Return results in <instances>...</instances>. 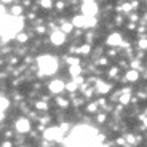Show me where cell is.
Segmentation results:
<instances>
[{
	"label": "cell",
	"mask_w": 147,
	"mask_h": 147,
	"mask_svg": "<svg viewBox=\"0 0 147 147\" xmlns=\"http://www.w3.org/2000/svg\"><path fill=\"white\" fill-rule=\"evenodd\" d=\"M37 64H38V69H40V75H53L58 69V59L50 55L38 56Z\"/></svg>",
	"instance_id": "6da1fadb"
},
{
	"label": "cell",
	"mask_w": 147,
	"mask_h": 147,
	"mask_svg": "<svg viewBox=\"0 0 147 147\" xmlns=\"http://www.w3.org/2000/svg\"><path fill=\"white\" fill-rule=\"evenodd\" d=\"M43 138L47 141H63L64 133L59 129V126H50L43 131Z\"/></svg>",
	"instance_id": "7a4b0ae2"
},
{
	"label": "cell",
	"mask_w": 147,
	"mask_h": 147,
	"mask_svg": "<svg viewBox=\"0 0 147 147\" xmlns=\"http://www.w3.org/2000/svg\"><path fill=\"white\" fill-rule=\"evenodd\" d=\"M98 3L94 2H83L82 3V13H83L85 18H96V13H98Z\"/></svg>",
	"instance_id": "3957f363"
},
{
	"label": "cell",
	"mask_w": 147,
	"mask_h": 147,
	"mask_svg": "<svg viewBox=\"0 0 147 147\" xmlns=\"http://www.w3.org/2000/svg\"><path fill=\"white\" fill-rule=\"evenodd\" d=\"M30 121H29V118H26V117H21V118H18V120L15 121V129L18 133H29L30 131Z\"/></svg>",
	"instance_id": "277c9868"
},
{
	"label": "cell",
	"mask_w": 147,
	"mask_h": 147,
	"mask_svg": "<svg viewBox=\"0 0 147 147\" xmlns=\"http://www.w3.org/2000/svg\"><path fill=\"white\" fill-rule=\"evenodd\" d=\"M48 90H50V93H53V94H59L61 91H64L66 90V83H64L63 80H51L50 82V85H48Z\"/></svg>",
	"instance_id": "5b68a950"
},
{
	"label": "cell",
	"mask_w": 147,
	"mask_h": 147,
	"mask_svg": "<svg viewBox=\"0 0 147 147\" xmlns=\"http://www.w3.org/2000/svg\"><path fill=\"white\" fill-rule=\"evenodd\" d=\"M50 40H51L53 45L59 47V45H63L64 42H66V35H64V34L61 32L59 29H56V30H53V32H51V35H50Z\"/></svg>",
	"instance_id": "8992f818"
},
{
	"label": "cell",
	"mask_w": 147,
	"mask_h": 147,
	"mask_svg": "<svg viewBox=\"0 0 147 147\" xmlns=\"http://www.w3.org/2000/svg\"><path fill=\"white\" fill-rule=\"evenodd\" d=\"M121 42H123V35L118 34V32H112L107 37V45H109V47H120Z\"/></svg>",
	"instance_id": "52a82bcc"
},
{
	"label": "cell",
	"mask_w": 147,
	"mask_h": 147,
	"mask_svg": "<svg viewBox=\"0 0 147 147\" xmlns=\"http://www.w3.org/2000/svg\"><path fill=\"white\" fill-rule=\"evenodd\" d=\"M110 88H112V85H110V83H106V82H98L94 90L98 93H101V94H106V93L110 91Z\"/></svg>",
	"instance_id": "ba28073f"
},
{
	"label": "cell",
	"mask_w": 147,
	"mask_h": 147,
	"mask_svg": "<svg viewBox=\"0 0 147 147\" xmlns=\"http://www.w3.org/2000/svg\"><path fill=\"white\" fill-rule=\"evenodd\" d=\"M74 27H77V29H83L85 27V16L83 15H78V16H74L72 21H70Z\"/></svg>",
	"instance_id": "9c48e42d"
},
{
	"label": "cell",
	"mask_w": 147,
	"mask_h": 147,
	"mask_svg": "<svg viewBox=\"0 0 147 147\" xmlns=\"http://www.w3.org/2000/svg\"><path fill=\"white\" fill-rule=\"evenodd\" d=\"M138 78H139V72H138V70H133V69L126 70V74H125L126 82H136Z\"/></svg>",
	"instance_id": "30bf717a"
},
{
	"label": "cell",
	"mask_w": 147,
	"mask_h": 147,
	"mask_svg": "<svg viewBox=\"0 0 147 147\" xmlns=\"http://www.w3.org/2000/svg\"><path fill=\"white\" fill-rule=\"evenodd\" d=\"M69 72H70V75H72L74 78H77L78 75L82 74V66H70Z\"/></svg>",
	"instance_id": "8fae6325"
},
{
	"label": "cell",
	"mask_w": 147,
	"mask_h": 147,
	"mask_svg": "<svg viewBox=\"0 0 147 147\" xmlns=\"http://www.w3.org/2000/svg\"><path fill=\"white\" fill-rule=\"evenodd\" d=\"M72 29H74V26L70 24V22H63V24H61V29H59V30H61L64 35H66V34L72 32Z\"/></svg>",
	"instance_id": "7c38bea8"
},
{
	"label": "cell",
	"mask_w": 147,
	"mask_h": 147,
	"mask_svg": "<svg viewBox=\"0 0 147 147\" xmlns=\"http://www.w3.org/2000/svg\"><path fill=\"white\" fill-rule=\"evenodd\" d=\"M75 51H77L78 55H88V53L91 51V47H90V43H85V45H82L78 50H75Z\"/></svg>",
	"instance_id": "4fadbf2b"
},
{
	"label": "cell",
	"mask_w": 147,
	"mask_h": 147,
	"mask_svg": "<svg viewBox=\"0 0 147 147\" xmlns=\"http://www.w3.org/2000/svg\"><path fill=\"white\" fill-rule=\"evenodd\" d=\"M66 61H67V64H70V66H80V59H78L77 56H67Z\"/></svg>",
	"instance_id": "5bb4252c"
},
{
	"label": "cell",
	"mask_w": 147,
	"mask_h": 147,
	"mask_svg": "<svg viewBox=\"0 0 147 147\" xmlns=\"http://www.w3.org/2000/svg\"><path fill=\"white\" fill-rule=\"evenodd\" d=\"M131 98H133L131 94H121V93H120V98H118V101H120L121 106H125V104H128L129 101H131Z\"/></svg>",
	"instance_id": "9a60e30c"
},
{
	"label": "cell",
	"mask_w": 147,
	"mask_h": 147,
	"mask_svg": "<svg viewBox=\"0 0 147 147\" xmlns=\"http://www.w3.org/2000/svg\"><path fill=\"white\" fill-rule=\"evenodd\" d=\"M98 19L96 18H85V27H94Z\"/></svg>",
	"instance_id": "2e32d148"
},
{
	"label": "cell",
	"mask_w": 147,
	"mask_h": 147,
	"mask_svg": "<svg viewBox=\"0 0 147 147\" xmlns=\"http://www.w3.org/2000/svg\"><path fill=\"white\" fill-rule=\"evenodd\" d=\"M8 106H10V101L5 99V98H0V112H3Z\"/></svg>",
	"instance_id": "e0dca14e"
},
{
	"label": "cell",
	"mask_w": 147,
	"mask_h": 147,
	"mask_svg": "<svg viewBox=\"0 0 147 147\" xmlns=\"http://www.w3.org/2000/svg\"><path fill=\"white\" fill-rule=\"evenodd\" d=\"M78 85L75 83V82H69V83H66V90L67 91H77Z\"/></svg>",
	"instance_id": "ac0fdd59"
},
{
	"label": "cell",
	"mask_w": 147,
	"mask_h": 147,
	"mask_svg": "<svg viewBox=\"0 0 147 147\" xmlns=\"http://www.w3.org/2000/svg\"><path fill=\"white\" fill-rule=\"evenodd\" d=\"M16 38H18V42L24 43V42H27V40H29V35H27V34H24V32H19L18 35H16Z\"/></svg>",
	"instance_id": "d6986e66"
},
{
	"label": "cell",
	"mask_w": 147,
	"mask_h": 147,
	"mask_svg": "<svg viewBox=\"0 0 147 147\" xmlns=\"http://www.w3.org/2000/svg\"><path fill=\"white\" fill-rule=\"evenodd\" d=\"M56 104H58V106H61V107H67V106H69V99L58 98V99H56Z\"/></svg>",
	"instance_id": "ffe728a7"
},
{
	"label": "cell",
	"mask_w": 147,
	"mask_h": 147,
	"mask_svg": "<svg viewBox=\"0 0 147 147\" xmlns=\"http://www.w3.org/2000/svg\"><path fill=\"white\" fill-rule=\"evenodd\" d=\"M53 5H55V3H53V2H50V0H45V2L42 0V2H40V7H42V8H47V10L53 8Z\"/></svg>",
	"instance_id": "44dd1931"
},
{
	"label": "cell",
	"mask_w": 147,
	"mask_h": 147,
	"mask_svg": "<svg viewBox=\"0 0 147 147\" xmlns=\"http://www.w3.org/2000/svg\"><path fill=\"white\" fill-rule=\"evenodd\" d=\"M11 13H13V16H15V18H18V16L22 13V8L19 7V5H18V7H13V8H11Z\"/></svg>",
	"instance_id": "7402d4cb"
},
{
	"label": "cell",
	"mask_w": 147,
	"mask_h": 147,
	"mask_svg": "<svg viewBox=\"0 0 147 147\" xmlns=\"http://www.w3.org/2000/svg\"><path fill=\"white\" fill-rule=\"evenodd\" d=\"M86 110H88L90 114H96V112H98V104H96V102H91V104L88 106V109H86Z\"/></svg>",
	"instance_id": "603a6c76"
},
{
	"label": "cell",
	"mask_w": 147,
	"mask_h": 147,
	"mask_svg": "<svg viewBox=\"0 0 147 147\" xmlns=\"http://www.w3.org/2000/svg\"><path fill=\"white\" fill-rule=\"evenodd\" d=\"M37 109L38 110H48V104L45 102V101H38V102H37Z\"/></svg>",
	"instance_id": "cb8c5ba5"
},
{
	"label": "cell",
	"mask_w": 147,
	"mask_h": 147,
	"mask_svg": "<svg viewBox=\"0 0 147 147\" xmlns=\"http://www.w3.org/2000/svg\"><path fill=\"white\" fill-rule=\"evenodd\" d=\"M117 74H118V67H112V69L109 70V77L114 78V77H117Z\"/></svg>",
	"instance_id": "d4e9b609"
},
{
	"label": "cell",
	"mask_w": 147,
	"mask_h": 147,
	"mask_svg": "<svg viewBox=\"0 0 147 147\" xmlns=\"http://www.w3.org/2000/svg\"><path fill=\"white\" fill-rule=\"evenodd\" d=\"M98 64H101V66H106V64H109V59H107V58H101L99 61H98Z\"/></svg>",
	"instance_id": "484cf974"
},
{
	"label": "cell",
	"mask_w": 147,
	"mask_h": 147,
	"mask_svg": "<svg viewBox=\"0 0 147 147\" xmlns=\"http://www.w3.org/2000/svg\"><path fill=\"white\" fill-rule=\"evenodd\" d=\"M115 24H117V26H121V24H123V18H121V16H117V18H115Z\"/></svg>",
	"instance_id": "4316f807"
},
{
	"label": "cell",
	"mask_w": 147,
	"mask_h": 147,
	"mask_svg": "<svg viewBox=\"0 0 147 147\" xmlns=\"http://www.w3.org/2000/svg\"><path fill=\"white\" fill-rule=\"evenodd\" d=\"M138 98H139V99H147V93L139 91V93H138Z\"/></svg>",
	"instance_id": "83f0119b"
},
{
	"label": "cell",
	"mask_w": 147,
	"mask_h": 147,
	"mask_svg": "<svg viewBox=\"0 0 147 147\" xmlns=\"http://www.w3.org/2000/svg\"><path fill=\"white\" fill-rule=\"evenodd\" d=\"M104 120H106V114H101L99 117H98V121H99V123H102Z\"/></svg>",
	"instance_id": "f1b7e54d"
},
{
	"label": "cell",
	"mask_w": 147,
	"mask_h": 147,
	"mask_svg": "<svg viewBox=\"0 0 147 147\" xmlns=\"http://www.w3.org/2000/svg\"><path fill=\"white\" fill-rule=\"evenodd\" d=\"M128 29H129V30H134V29H136V24H134V22H131V24H128Z\"/></svg>",
	"instance_id": "f546056e"
},
{
	"label": "cell",
	"mask_w": 147,
	"mask_h": 147,
	"mask_svg": "<svg viewBox=\"0 0 147 147\" xmlns=\"http://www.w3.org/2000/svg\"><path fill=\"white\" fill-rule=\"evenodd\" d=\"M141 24H147V13L144 15V18L141 19Z\"/></svg>",
	"instance_id": "4dcf8cb0"
},
{
	"label": "cell",
	"mask_w": 147,
	"mask_h": 147,
	"mask_svg": "<svg viewBox=\"0 0 147 147\" xmlns=\"http://www.w3.org/2000/svg\"><path fill=\"white\" fill-rule=\"evenodd\" d=\"M142 125H144L142 128H147V117H146V118H144V120H142Z\"/></svg>",
	"instance_id": "1f68e13d"
},
{
	"label": "cell",
	"mask_w": 147,
	"mask_h": 147,
	"mask_svg": "<svg viewBox=\"0 0 147 147\" xmlns=\"http://www.w3.org/2000/svg\"><path fill=\"white\" fill-rule=\"evenodd\" d=\"M2 147H11V142H3V144H2Z\"/></svg>",
	"instance_id": "d6a6232c"
},
{
	"label": "cell",
	"mask_w": 147,
	"mask_h": 147,
	"mask_svg": "<svg viewBox=\"0 0 147 147\" xmlns=\"http://www.w3.org/2000/svg\"><path fill=\"white\" fill-rule=\"evenodd\" d=\"M56 7H58V8H64V3H63V2H59V3H56Z\"/></svg>",
	"instance_id": "836d02e7"
},
{
	"label": "cell",
	"mask_w": 147,
	"mask_h": 147,
	"mask_svg": "<svg viewBox=\"0 0 147 147\" xmlns=\"http://www.w3.org/2000/svg\"><path fill=\"white\" fill-rule=\"evenodd\" d=\"M2 118H3V112H0V120H2Z\"/></svg>",
	"instance_id": "e575fe53"
},
{
	"label": "cell",
	"mask_w": 147,
	"mask_h": 147,
	"mask_svg": "<svg viewBox=\"0 0 147 147\" xmlns=\"http://www.w3.org/2000/svg\"><path fill=\"white\" fill-rule=\"evenodd\" d=\"M19 147H27V146H19Z\"/></svg>",
	"instance_id": "d590c367"
}]
</instances>
